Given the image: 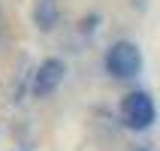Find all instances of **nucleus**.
Here are the masks:
<instances>
[{
  "label": "nucleus",
  "instance_id": "2",
  "mask_svg": "<svg viewBox=\"0 0 160 151\" xmlns=\"http://www.w3.org/2000/svg\"><path fill=\"white\" fill-rule=\"evenodd\" d=\"M106 70L115 79H136L142 73V52L130 39H121L106 52Z\"/></svg>",
  "mask_w": 160,
  "mask_h": 151
},
{
  "label": "nucleus",
  "instance_id": "5",
  "mask_svg": "<svg viewBox=\"0 0 160 151\" xmlns=\"http://www.w3.org/2000/svg\"><path fill=\"white\" fill-rule=\"evenodd\" d=\"M136 151H151V148H136Z\"/></svg>",
  "mask_w": 160,
  "mask_h": 151
},
{
  "label": "nucleus",
  "instance_id": "1",
  "mask_svg": "<svg viewBox=\"0 0 160 151\" xmlns=\"http://www.w3.org/2000/svg\"><path fill=\"white\" fill-rule=\"evenodd\" d=\"M118 115H121V124H124L127 130L142 133V130H148V127L157 121V106H154L151 94H145V91H130V94L121 100Z\"/></svg>",
  "mask_w": 160,
  "mask_h": 151
},
{
  "label": "nucleus",
  "instance_id": "4",
  "mask_svg": "<svg viewBox=\"0 0 160 151\" xmlns=\"http://www.w3.org/2000/svg\"><path fill=\"white\" fill-rule=\"evenodd\" d=\"M33 21L39 30H52L54 21H58V3L54 0H36L33 6Z\"/></svg>",
  "mask_w": 160,
  "mask_h": 151
},
{
  "label": "nucleus",
  "instance_id": "3",
  "mask_svg": "<svg viewBox=\"0 0 160 151\" xmlns=\"http://www.w3.org/2000/svg\"><path fill=\"white\" fill-rule=\"evenodd\" d=\"M63 73H67V67H63L61 58H45V61L36 67L33 94H36V97H48V94H54L58 85L63 82Z\"/></svg>",
  "mask_w": 160,
  "mask_h": 151
}]
</instances>
